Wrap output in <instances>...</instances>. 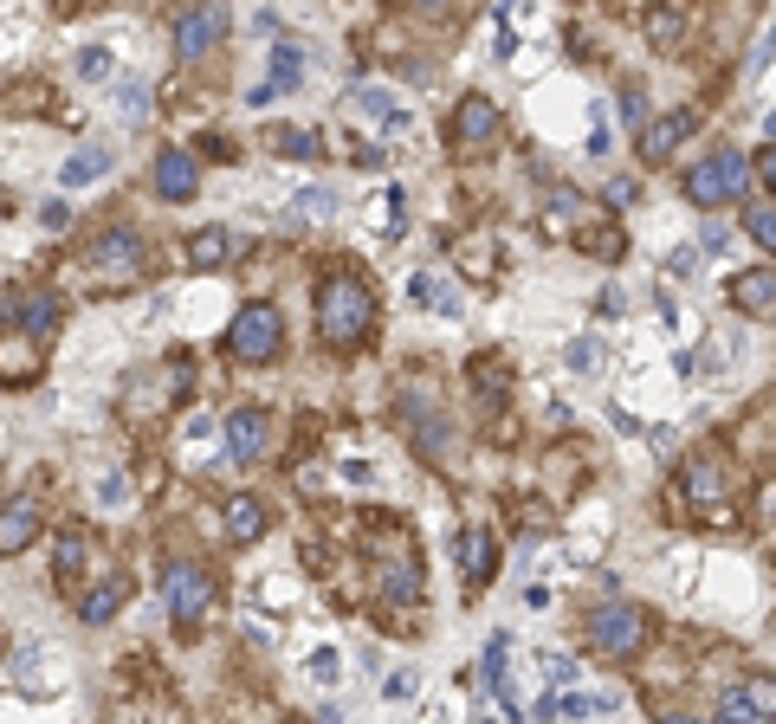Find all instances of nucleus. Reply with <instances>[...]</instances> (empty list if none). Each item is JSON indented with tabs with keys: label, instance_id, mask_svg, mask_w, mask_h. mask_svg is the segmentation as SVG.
<instances>
[{
	"label": "nucleus",
	"instance_id": "4",
	"mask_svg": "<svg viewBox=\"0 0 776 724\" xmlns=\"http://www.w3.org/2000/svg\"><path fill=\"white\" fill-rule=\"evenodd\" d=\"M744 182H751V162H744L738 149H718L699 168H686V201H693V208H718V201L744 195Z\"/></svg>",
	"mask_w": 776,
	"mask_h": 724
},
{
	"label": "nucleus",
	"instance_id": "39",
	"mask_svg": "<svg viewBox=\"0 0 776 724\" xmlns=\"http://www.w3.org/2000/svg\"><path fill=\"white\" fill-rule=\"evenodd\" d=\"M667 724H699V719H667Z\"/></svg>",
	"mask_w": 776,
	"mask_h": 724
},
{
	"label": "nucleus",
	"instance_id": "8",
	"mask_svg": "<svg viewBox=\"0 0 776 724\" xmlns=\"http://www.w3.org/2000/svg\"><path fill=\"white\" fill-rule=\"evenodd\" d=\"M155 195L162 201H188L195 188H201V168H195V155L188 149H155Z\"/></svg>",
	"mask_w": 776,
	"mask_h": 724
},
{
	"label": "nucleus",
	"instance_id": "24",
	"mask_svg": "<svg viewBox=\"0 0 776 724\" xmlns=\"http://www.w3.org/2000/svg\"><path fill=\"white\" fill-rule=\"evenodd\" d=\"M78 570H84V544H78V537H59V550H53V576L59 582H78Z\"/></svg>",
	"mask_w": 776,
	"mask_h": 724
},
{
	"label": "nucleus",
	"instance_id": "6",
	"mask_svg": "<svg viewBox=\"0 0 776 724\" xmlns=\"http://www.w3.org/2000/svg\"><path fill=\"white\" fill-rule=\"evenodd\" d=\"M589 641L602 653H635L647 641V615H640L635 602H602L595 615H589Z\"/></svg>",
	"mask_w": 776,
	"mask_h": 724
},
{
	"label": "nucleus",
	"instance_id": "33",
	"mask_svg": "<svg viewBox=\"0 0 776 724\" xmlns=\"http://www.w3.org/2000/svg\"><path fill=\"white\" fill-rule=\"evenodd\" d=\"M311 673H317V679H331V673H337V653L317 647V653H311Z\"/></svg>",
	"mask_w": 776,
	"mask_h": 724
},
{
	"label": "nucleus",
	"instance_id": "17",
	"mask_svg": "<svg viewBox=\"0 0 776 724\" xmlns=\"http://www.w3.org/2000/svg\"><path fill=\"white\" fill-rule=\"evenodd\" d=\"M227 537H233V544H259V537H266V505L246 499V492L227 499Z\"/></svg>",
	"mask_w": 776,
	"mask_h": 724
},
{
	"label": "nucleus",
	"instance_id": "19",
	"mask_svg": "<svg viewBox=\"0 0 776 724\" xmlns=\"http://www.w3.org/2000/svg\"><path fill=\"white\" fill-rule=\"evenodd\" d=\"M493 530H479V524H473V530H466V537H460V563H466V582H486L493 576Z\"/></svg>",
	"mask_w": 776,
	"mask_h": 724
},
{
	"label": "nucleus",
	"instance_id": "2",
	"mask_svg": "<svg viewBox=\"0 0 776 724\" xmlns=\"http://www.w3.org/2000/svg\"><path fill=\"white\" fill-rule=\"evenodd\" d=\"M220 350H227V362H246V369L279 362L285 357V317H279V304H266V297L240 304V311H233V324H227V337H220Z\"/></svg>",
	"mask_w": 776,
	"mask_h": 724
},
{
	"label": "nucleus",
	"instance_id": "37",
	"mask_svg": "<svg viewBox=\"0 0 776 724\" xmlns=\"http://www.w3.org/2000/svg\"><path fill=\"white\" fill-rule=\"evenodd\" d=\"M757 162H764V188H771V195H776V149H764Z\"/></svg>",
	"mask_w": 776,
	"mask_h": 724
},
{
	"label": "nucleus",
	"instance_id": "32",
	"mask_svg": "<svg viewBox=\"0 0 776 724\" xmlns=\"http://www.w3.org/2000/svg\"><path fill=\"white\" fill-rule=\"evenodd\" d=\"M78 72H84V78H104V72H111V52H104V46H91V52L78 59Z\"/></svg>",
	"mask_w": 776,
	"mask_h": 724
},
{
	"label": "nucleus",
	"instance_id": "5",
	"mask_svg": "<svg viewBox=\"0 0 776 724\" xmlns=\"http://www.w3.org/2000/svg\"><path fill=\"white\" fill-rule=\"evenodd\" d=\"M162 602H169L175 628H201V615L213 608V576L201 563H169L162 570Z\"/></svg>",
	"mask_w": 776,
	"mask_h": 724
},
{
	"label": "nucleus",
	"instance_id": "26",
	"mask_svg": "<svg viewBox=\"0 0 776 724\" xmlns=\"http://www.w3.org/2000/svg\"><path fill=\"white\" fill-rule=\"evenodd\" d=\"M117 104H124V117H130V124H142V117H149V91H142L137 78H124V84H117Z\"/></svg>",
	"mask_w": 776,
	"mask_h": 724
},
{
	"label": "nucleus",
	"instance_id": "16",
	"mask_svg": "<svg viewBox=\"0 0 776 724\" xmlns=\"http://www.w3.org/2000/svg\"><path fill=\"white\" fill-rule=\"evenodd\" d=\"M33 375H39V343H33L26 330H7V337H0V382L20 388V382H33Z\"/></svg>",
	"mask_w": 776,
	"mask_h": 724
},
{
	"label": "nucleus",
	"instance_id": "23",
	"mask_svg": "<svg viewBox=\"0 0 776 724\" xmlns=\"http://www.w3.org/2000/svg\"><path fill=\"white\" fill-rule=\"evenodd\" d=\"M298 78H304V46L285 39L279 52H273V91H279V84H298Z\"/></svg>",
	"mask_w": 776,
	"mask_h": 724
},
{
	"label": "nucleus",
	"instance_id": "18",
	"mask_svg": "<svg viewBox=\"0 0 776 724\" xmlns=\"http://www.w3.org/2000/svg\"><path fill=\"white\" fill-rule=\"evenodd\" d=\"M97 175H111V149H104V143H84L66 168H59L66 188H84V182H97Z\"/></svg>",
	"mask_w": 776,
	"mask_h": 724
},
{
	"label": "nucleus",
	"instance_id": "11",
	"mask_svg": "<svg viewBox=\"0 0 776 724\" xmlns=\"http://www.w3.org/2000/svg\"><path fill=\"white\" fill-rule=\"evenodd\" d=\"M59 324H66V304H59L53 291H26V297L13 304V330H33V337H59Z\"/></svg>",
	"mask_w": 776,
	"mask_h": 724
},
{
	"label": "nucleus",
	"instance_id": "35",
	"mask_svg": "<svg viewBox=\"0 0 776 724\" xmlns=\"http://www.w3.org/2000/svg\"><path fill=\"white\" fill-rule=\"evenodd\" d=\"M39 220H46V226H53V233H59V226H66V201H46V208H39Z\"/></svg>",
	"mask_w": 776,
	"mask_h": 724
},
{
	"label": "nucleus",
	"instance_id": "12",
	"mask_svg": "<svg viewBox=\"0 0 776 724\" xmlns=\"http://www.w3.org/2000/svg\"><path fill=\"white\" fill-rule=\"evenodd\" d=\"M39 537V505L33 499H7L0 505V557H20Z\"/></svg>",
	"mask_w": 776,
	"mask_h": 724
},
{
	"label": "nucleus",
	"instance_id": "15",
	"mask_svg": "<svg viewBox=\"0 0 776 724\" xmlns=\"http://www.w3.org/2000/svg\"><path fill=\"white\" fill-rule=\"evenodd\" d=\"M259 446H266V414H259V408H233V414H227V459L246 466Z\"/></svg>",
	"mask_w": 776,
	"mask_h": 724
},
{
	"label": "nucleus",
	"instance_id": "38",
	"mask_svg": "<svg viewBox=\"0 0 776 724\" xmlns=\"http://www.w3.org/2000/svg\"><path fill=\"white\" fill-rule=\"evenodd\" d=\"M317 724H344V719H337V712H324V719H317Z\"/></svg>",
	"mask_w": 776,
	"mask_h": 724
},
{
	"label": "nucleus",
	"instance_id": "20",
	"mask_svg": "<svg viewBox=\"0 0 776 724\" xmlns=\"http://www.w3.org/2000/svg\"><path fill=\"white\" fill-rule=\"evenodd\" d=\"M227 253H233V233H227V226H201V233L188 240V266H201V272L220 266Z\"/></svg>",
	"mask_w": 776,
	"mask_h": 724
},
{
	"label": "nucleus",
	"instance_id": "3",
	"mask_svg": "<svg viewBox=\"0 0 776 724\" xmlns=\"http://www.w3.org/2000/svg\"><path fill=\"white\" fill-rule=\"evenodd\" d=\"M84 266H91V291H124L142 279V240L130 226H111L84 246Z\"/></svg>",
	"mask_w": 776,
	"mask_h": 724
},
{
	"label": "nucleus",
	"instance_id": "1",
	"mask_svg": "<svg viewBox=\"0 0 776 724\" xmlns=\"http://www.w3.org/2000/svg\"><path fill=\"white\" fill-rule=\"evenodd\" d=\"M369 324H375V291H369V279L350 272V266L324 272L317 279V330H324V343L350 350V343L369 337Z\"/></svg>",
	"mask_w": 776,
	"mask_h": 724
},
{
	"label": "nucleus",
	"instance_id": "34",
	"mask_svg": "<svg viewBox=\"0 0 776 724\" xmlns=\"http://www.w3.org/2000/svg\"><path fill=\"white\" fill-rule=\"evenodd\" d=\"M622 117H640V84H635V78L622 84Z\"/></svg>",
	"mask_w": 776,
	"mask_h": 724
},
{
	"label": "nucleus",
	"instance_id": "30",
	"mask_svg": "<svg viewBox=\"0 0 776 724\" xmlns=\"http://www.w3.org/2000/svg\"><path fill=\"white\" fill-rule=\"evenodd\" d=\"M324 208H331V195H324V188H304V195L291 201V214H304V220H317Z\"/></svg>",
	"mask_w": 776,
	"mask_h": 724
},
{
	"label": "nucleus",
	"instance_id": "25",
	"mask_svg": "<svg viewBox=\"0 0 776 724\" xmlns=\"http://www.w3.org/2000/svg\"><path fill=\"white\" fill-rule=\"evenodd\" d=\"M415 297H421V304H433V311H447V317H453V311H460V291L453 285H440V279H415Z\"/></svg>",
	"mask_w": 776,
	"mask_h": 724
},
{
	"label": "nucleus",
	"instance_id": "29",
	"mask_svg": "<svg viewBox=\"0 0 776 724\" xmlns=\"http://www.w3.org/2000/svg\"><path fill=\"white\" fill-rule=\"evenodd\" d=\"M273 149H285V155H317V143L304 130H273Z\"/></svg>",
	"mask_w": 776,
	"mask_h": 724
},
{
	"label": "nucleus",
	"instance_id": "28",
	"mask_svg": "<svg viewBox=\"0 0 776 724\" xmlns=\"http://www.w3.org/2000/svg\"><path fill=\"white\" fill-rule=\"evenodd\" d=\"M744 233H751L764 253H776V214H744Z\"/></svg>",
	"mask_w": 776,
	"mask_h": 724
},
{
	"label": "nucleus",
	"instance_id": "21",
	"mask_svg": "<svg viewBox=\"0 0 776 724\" xmlns=\"http://www.w3.org/2000/svg\"><path fill=\"white\" fill-rule=\"evenodd\" d=\"M771 297H776L771 272H744V279H731V304H738V311H757V304H771Z\"/></svg>",
	"mask_w": 776,
	"mask_h": 724
},
{
	"label": "nucleus",
	"instance_id": "7",
	"mask_svg": "<svg viewBox=\"0 0 776 724\" xmlns=\"http://www.w3.org/2000/svg\"><path fill=\"white\" fill-rule=\"evenodd\" d=\"M776 719V679H751V686H731L718 699V724H771Z\"/></svg>",
	"mask_w": 776,
	"mask_h": 724
},
{
	"label": "nucleus",
	"instance_id": "36",
	"mask_svg": "<svg viewBox=\"0 0 776 724\" xmlns=\"http://www.w3.org/2000/svg\"><path fill=\"white\" fill-rule=\"evenodd\" d=\"M544 673H551V679H557V686H564V679H569V673H576V666H569L564 653H551V659H544Z\"/></svg>",
	"mask_w": 776,
	"mask_h": 724
},
{
	"label": "nucleus",
	"instance_id": "9",
	"mask_svg": "<svg viewBox=\"0 0 776 724\" xmlns=\"http://www.w3.org/2000/svg\"><path fill=\"white\" fill-rule=\"evenodd\" d=\"M220 33H227V7H195V13L175 20V52L182 59H201Z\"/></svg>",
	"mask_w": 776,
	"mask_h": 724
},
{
	"label": "nucleus",
	"instance_id": "22",
	"mask_svg": "<svg viewBox=\"0 0 776 724\" xmlns=\"http://www.w3.org/2000/svg\"><path fill=\"white\" fill-rule=\"evenodd\" d=\"M356 104H362V110H369L375 124H389V130H402V124H408V110H402V104H395L389 91H356Z\"/></svg>",
	"mask_w": 776,
	"mask_h": 724
},
{
	"label": "nucleus",
	"instance_id": "31",
	"mask_svg": "<svg viewBox=\"0 0 776 724\" xmlns=\"http://www.w3.org/2000/svg\"><path fill=\"white\" fill-rule=\"evenodd\" d=\"M686 486H693V499H718V472H711V466H693Z\"/></svg>",
	"mask_w": 776,
	"mask_h": 724
},
{
	"label": "nucleus",
	"instance_id": "27",
	"mask_svg": "<svg viewBox=\"0 0 776 724\" xmlns=\"http://www.w3.org/2000/svg\"><path fill=\"white\" fill-rule=\"evenodd\" d=\"M569 369H582V375H595V369H602V343H589V337H576V343H569Z\"/></svg>",
	"mask_w": 776,
	"mask_h": 724
},
{
	"label": "nucleus",
	"instance_id": "13",
	"mask_svg": "<svg viewBox=\"0 0 776 724\" xmlns=\"http://www.w3.org/2000/svg\"><path fill=\"white\" fill-rule=\"evenodd\" d=\"M124 595H130V582L124 576H97L84 595H78V621H84V628H104V621L124 608Z\"/></svg>",
	"mask_w": 776,
	"mask_h": 724
},
{
	"label": "nucleus",
	"instance_id": "14",
	"mask_svg": "<svg viewBox=\"0 0 776 724\" xmlns=\"http://www.w3.org/2000/svg\"><path fill=\"white\" fill-rule=\"evenodd\" d=\"M493 130H498V104L493 97H466L460 104V117H453V143H466V149H479V143H493Z\"/></svg>",
	"mask_w": 776,
	"mask_h": 724
},
{
	"label": "nucleus",
	"instance_id": "10",
	"mask_svg": "<svg viewBox=\"0 0 776 724\" xmlns=\"http://www.w3.org/2000/svg\"><path fill=\"white\" fill-rule=\"evenodd\" d=\"M693 110H667V117H653V124H640V162H667L673 149L693 137Z\"/></svg>",
	"mask_w": 776,
	"mask_h": 724
}]
</instances>
